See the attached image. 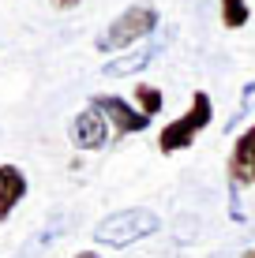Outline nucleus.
I'll return each mask as SVG.
<instances>
[{
    "label": "nucleus",
    "mask_w": 255,
    "mask_h": 258,
    "mask_svg": "<svg viewBox=\"0 0 255 258\" xmlns=\"http://www.w3.org/2000/svg\"><path fill=\"white\" fill-rule=\"evenodd\" d=\"M162 232V217L150 206H128L117 213H105V217L94 225V243L98 247H131L139 239Z\"/></svg>",
    "instance_id": "obj_1"
},
{
    "label": "nucleus",
    "mask_w": 255,
    "mask_h": 258,
    "mask_svg": "<svg viewBox=\"0 0 255 258\" xmlns=\"http://www.w3.org/2000/svg\"><path fill=\"white\" fill-rule=\"evenodd\" d=\"M158 19H162V15H158L154 4H131L98 34L94 45H98L101 52H117V56H120V52H131V45L146 41L158 30Z\"/></svg>",
    "instance_id": "obj_2"
},
{
    "label": "nucleus",
    "mask_w": 255,
    "mask_h": 258,
    "mask_svg": "<svg viewBox=\"0 0 255 258\" xmlns=\"http://www.w3.org/2000/svg\"><path fill=\"white\" fill-rule=\"evenodd\" d=\"M210 120H214V97H210L207 90H195V94H191V105H188V109L158 131V150H162L165 157L188 150L191 142H195V139L210 127Z\"/></svg>",
    "instance_id": "obj_3"
},
{
    "label": "nucleus",
    "mask_w": 255,
    "mask_h": 258,
    "mask_svg": "<svg viewBox=\"0 0 255 258\" xmlns=\"http://www.w3.org/2000/svg\"><path fill=\"white\" fill-rule=\"evenodd\" d=\"M109 131H113V123L105 120V112L90 101V105H83V109L72 116L68 135H72L75 150H83V154H98V150H105V142H109Z\"/></svg>",
    "instance_id": "obj_4"
},
{
    "label": "nucleus",
    "mask_w": 255,
    "mask_h": 258,
    "mask_svg": "<svg viewBox=\"0 0 255 258\" xmlns=\"http://www.w3.org/2000/svg\"><path fill=\"white\" fill-rule=\"evenodd\" d=\"M90 101L105 112V120L117 127V135H139V131L150 127V116L139 112L135 105H131L128 97H120V94H94Z\"/></svg>",
    "instance_id": "obj_5"
},
{
    "label": "nucleus",
    "mask_w": 255,
    "mask_h": 258,
    "mask_svg": "<svg viewBox=\"0 0 255 258\" xmlns=\"http://www.w3.org/2000/svg\"><path fill=\"white\" fill-rule=\"evenodd\" d=\"M225 168H229V187H255V123L236 135Z\"/></svg>",
    "instance_id": "obj_6"
},
{
    "label": "nucleus",
    "mask_w": 255,
    "mask_h": 258,
    "mask_svg": "<svg viewBox=\"0 0 255 258\" xmlns=\"http://www.w3.org/2000/svg\"><path fill=\"white\" fill-rule=\"evenodd\" d=\"M158 52L162 45H146V49H131V52H120V56L105 60L101 64V75L105 79H128V75H139V71H146L158 60Z\"/></svg>",
    "instance_id": "obj_7"
},
{
    "label": "nucleus",
    "mask_w": 255,
    "mask_h": 258,
    "mask_svg": "<svg viewBox=\"0 0 255 258\" xmlns=\"http://www.w3.org/2000/svg\"><path fill=\"white\" fill-rule=\"evenodd\" d=\"M30 183H26V172L19 165H0V221H8L15 213V206L26 199Z\"/></svg>",
    "instance_id": "obj_8"
},
{
    "label": "nucleus",
    "mask_w": 255,
    "mask_h": 258,
    "mask_svg": "<svg viewBox=\"0 0 255 258\" xmlns=\"http://www.w3.org/2000/svg\"><path fill=\"white\" fill-rule=\"evenodd\" d=\"M131 97H135V109H139V112H146L150 120L165 109V94L158 90L154 83H135V94H131Z\"/></svg>",
    "instance_id": "obj_9"
},
{
    "label": "nucleus",
    "mask_w": 255,
    "mask_h": 258,
    "mask_svg": "<svg viewBox=\"0 0 255 258\" xmlns=\"http://www.w3.org/2000/svg\"><path fill=\"white\" fill-rule=\"evenodd\" d=\"M248 19H251L248 0H222V26L225 30H240Z\"/></svg>",
    "instance_id": "obj_10"
},
{
    "label": "nucleus",
    "mask_w": 255,
    "mask_h": 258,
    "mask_svg": "<svg viewBox=\"0 0 255 258\" xmlns=\"http://www.w3.org/2000/svg\"><path fill=\"white\" fill-rule=\"evenodd\" d=\"M60 236H64V221H57V225H49L45 232H38V236H34L30 243L23 247V258H34L38 251H45V247L53 243V239H60Z\"/></svg>",
    "instance_id": "obj_11"
},
{
    "label": "nucleus",
    "mask_w": 255,
    "mask_h": 258,
    "mask_svg": "<svg viewBox=\"0 0 255 258\" xmlns=\"http://www.w3.org/2000/svg\"><path fill=\"white\" fill-rule=\"evenodd\" d=\"M255 112V83H248L244 86V94H240V105L233 109V116L225 120V131H236V123H240L244 116H251Z\"/></svg>",
    "instance_id": "obj_12"
},
{
    "label": "nucleus",
    "mask_w": 255,
    "mask_h": 258,
    "mask_svg": "<svg viewBox=\"0 0 255 258\" xmlns=\"http://www.w3.org/2000/svg\"><path fill=\"white\" fill-rule=\"evenodd\" d=\"M79 0H53V8H57V12H64V8H75Z\"/></svg>",
    "instance_id": "obj_13"
},
{
    "label": "nucleus",
    "mask_w": 255,
    "mask_h": 258,
    "mask_svg": "<svg viewBox=\"0 0 255 258\" xmlns=\"http://www.w3.org/2000/svg\"><path fill=\"white\" fill-rule=\"evenodd\" d=\"M75 258H101V254H98V251H79Z\"/></svg>",
    "instance_id": "obj_14"
},
{
    "label": "nucleus",
    "mask_w": 255,
    "mask_h": 258,
    "mask_svg": "<svg viewBox=\"0 0 255 258\" xmlns=\"http://www.w3.org/2000/svg\"><path fill=\"white\" fill-rule=\"evenodd\" d=\"M244 258H255V247H251V251H244Z\"/></svg>",
    "instance_id": "obj_15"
},
{
    "label": "nucleus",
    "mask_w": 255,
    "mask_h": 258,
    "mask_svg": "<svg viewBox=\"0 0 255 258\" xmlns=\"http://www.w3.org/2000/svg\"><path fill=\"white\" fill-rule=\"evenodd\" d=\"M0 165H4V161H0Z\"/></svg>",
    "instance_id": "obj_16"
}]
</instances>
